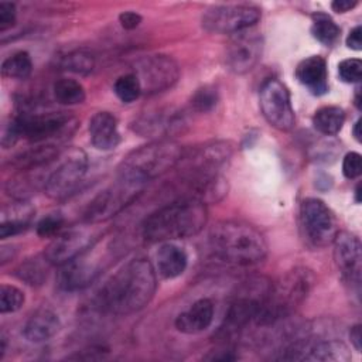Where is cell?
<instances>
[{"label": "cell", "mask_w": 362, "mask_h": 362, "mask_svg": "<svg viewBox=\"0 0 362 362\" xmlns=\"http://www.w3.org/2000/svg\"><path fill=\"white\" fill-rule=\"evenodd\" d=\"M54 92V98L58 103L61 105H66V106H72V105H79L85 100L86 93L83 86L75 81V79H69V78H62L58 79L54 83L52 88Z\"/></svg>", "instance_id": "29"}, {"label": "cell", "mask_w": 362, "mask_h": 362, "mask_svg": "<svg viewBox=\"0 0 362 362\" xmlns=\"http://www.w3.org/2000/svg\"><path fill=\"white\" fill-rule=\"evenodd\" d=\"M313 284L314 274L311 270L305 267L288 270L277 283H272L266 300L255 318V324L267 327L290 317L307 298Z\"/></svg>", "instance_id": "4"}, {"label": "cell", "mask_w": 362, "mask_h": 362, "mask_svg": "<svg viewBox=\"0 0 362 362\" xmlns=\"http://www.w3.org/2000/svg\"><path fill=\"white\" fill-rule=\"evenodd\" d=\"M182 157V147L173 140H156L129 153L119 165V175L146 184L175 165Z\"/></svg>", "instance_id": "5"}, {"label": "cell", "mask_w": 362, "mask_h": 362, "mask_svg": "<svg viewBox=\"0 0 362 362\" xmlns=\"http://www.w3.org/2000/svg\"><path fill=\"white\" fill-rule=\"evenodd\" d=\"M298 359L346 362L351 359L348 346L338 339H305L300 349Z\"/></svg>", "instance_id": "22"}, {"label": "cell", "mask_w": 362, "mask_h": 362, "mask_svg": "<svg viewBox=\"0 0 362 362\" xmlns=\"http://www.w3.org/2000/svg\"><path fill=\"white\" fill-rule=\"evenodd\" d=\"M355 201H356L358 204L361 202V184H358L356 188H355Z\"/></svg>", "instance_id": "47"}, {"label": "cell", "mask_w": 362, "mask_h": 362, "mask_svg": "<svg viewBox=\"0 0 362 362\" xmlns=\"http://www.w3.org/2000/svg\"><path fill=\"white\" fill-rule=\"evenodd\" d=\"M218 103V92L212 86H202L195 90L191 98V106L194 110L206 113L211 112Z\"/></svg>", "instance_id": "35"}, {"label": "cell", "mask_w": 362, "mask_h": 362, "mask_svg": "<svg viewBox=\"0 0 362 362\" xmlns=\"http://www.w3.org/2000/svg\"><path fill=\"white\" fill-rule=\"evenodd\" d=\"M208 242L218 259L238 266L259 263L267 255V243L260 230L240 221L215 223L209 230Z\"/></svg>", "instance_id": "3"}, {"label": "cell", "mask_w": 362, "mask_h": 362, "mask_svg": "<svg viewBox=\"0 0 362 362\" xmlns=\"http://www.w3.org/2000/svg\"><path fill=\"white\" fill-rule=\"evenodd\" d=\"M64 225V218L59 214H49L37 223V233L41 238H55Z\"/></svg>", "instance_id": "37"}, {"label": "cell", "mask_w": 362, "mask_h": 362, "mask_svg": "<svg viewBox=\"0 0 362 362\" xmlns=\"http://www.w3.org/2000/svg\"><path fill=\"white\" fill-rule=\"evenodd\" d=\"M296 78L315 96H321L328 90L327 62L320 55L303 59L296 68Z\"/></svg>", "instance_id": "20"}, {"label": "cell", "mask_w": 362, "mask_h": 362, "mask_svg": "<svg viewBox=\"0 0 362 362\" xmlns=\"http://www.w3.org/2000/svg\"><path fill=\"white\" fill-rule=\"evenodd\" d=\"M232 146L226 141H212L192 150L188 156L181 157L182 174L192 182L204 181L219 175L218 171L229 161Z\"/></svg>", "instance_id": "12"}, {"label": "cell", "mask_w": 362, "mask_h": 362, "mask_svg": "<svg viewBox=\"0 0 362 362\" xmlns=\"http://www.w3.org/2000/svg\"><path fill=\"white\" fill-rule=\"evenodd\" d=\"M300 225L304 238L314 247L332 243L338 232L334 214L318 198H305L300 204Z\"/></svg>", "instance_id": "13"}, {"label": "cell", "mask_w": 362, "mask_h": 362, "mask_svg": "<svg viewBox=\"0 0 362 362\" xmlns=\"http://www.w3.org/2000/svg\"><path fill=\"white\" fill-rule=\"evenodd\" d=\"M141 93L154 95L171 88L180 76L177 62L167 55H150L140 59L136 72Z\"/></svg>", "instance_id": "15"}, {"label": "cell", "mask_w": 362, "mask_h": 362, "mask_svg": "<svg viewBox=\"0 0 362 362\" xmlns=\"http://www.w3.org/2000/svg\"><path fill=\"white\" fill-rule=\"evenodd\" d=\"M260 110L264 119L281 132L294 127L296 116L291 107L290 93L279 79H267L260 88Z\"/></svg>", "instance_id": "14"}, {"label": "cell", "mask_w": 362, "mask_h": 362, "mask_svg": "<svg viewBox=\"0 0 362 362\" xmlns=\"http://www.w3.org/2000/svg\"><path fill=\"white\" fill-rule=\"evenodd\" d=\"M362 171V161H361V154L351 151L345 154L342 160V173L348 180H354L361 175Z\"/></svg>", "instance_id": "38"}, {"label": "cell", "mask_w": 362, "mask_h": 362, "mask_svg": "<svg viewBox=\"0 0 362 362\" xmlns=\"http://www.w3.org/2000/svg\"><path fill=\"white\" fill-rule=\"evenodd\" d=\"M332 243L334 260L344 281L359 288L362 269L359 239L349 232H337Z\"/></svg>", "instance_id": "18"}, {"label": "cell", "mask_w": 362, "mask_h": 362, "mask_svg": "<svg viewBox=\"0 0 362 362\" xmlns=\"http://www.w3.org/2000/svg\"><path fill=\"white\" fill-rule=\"evenodd\" d=\"M345 122V112L338 106H324L313 116V124L317 132L325 136L337 134Z\"/></svg>", "instance_id": "27"}, {"label": "cell", "mask_w": 362, "mask_h": 362, "mask_svg": "<svg viewBox=\"0 0 362 362\" xmlns=\"http://www.w3.org/2000/svg\"><path fill=\"white\" fill-rule=\"evenodd\" d=\"M214 321V304L209 298L197 300L188 310L175 318V328L182 334H199L209 328Z\"/></svg>", "instance_id": "21"}, {"label": "cell", "mask_w": 362, "mask_h": 362, "mask_svg": "<svg viewBox=\"0 0 362 362\" xmlns=\"http://www.w3.org/2000/svg\"><path fill=\"white\" fill-rule=\"evenodd\" d=\"M345 42H346L348 48L355 49V51H361V48H362V28H361V25H356L349 31Z\"/></svg>", "instance_id": "41"}, {"label": "cell", "mask_w": 362, "mask_h": 362, "mask_svg": "<svg viewBox=\"0 0 362 362\" xmlns=\"http://www.w3.org/2000/svg\"><path fill=\"white\" fill-rule=\"evenodd\" d=\"M88 170V157L81 148H69L64 154L59 153L57 167L52 168L44 180V192L51 199H64L71 195Z\"/></svg>", "instance_id": "10"}, {"label": "cell", "mask_w": 362, "mask_h": 362, "mask_svg": "<svg viewBox=\"0 0 362 362\" xmlns=\"http://www.w3.org/2000/svg\"><path fill=\"white\" fill-rule=\"evenodd\" d=\"M58 156H59V151L52 144L37 146L23 151L21 154L10 160V167L21 171L35 170L41 165H49L52 161L57 160Z\"/></svg>", "instance_id": "26"}, {"label": "cell", "mask_w": 362, "mask_h": 362, "mask_svg": "<svg viewBox=\"0 0 362 362\" xmlns=\"http://www.w3.org/2000/svg\"><path fill=\"white\" fill-rule=\"evenodd\" d=\"M113 90L123 103H132L140 96L141 86L134 74H124L116 79Z\"/></svg>", "instance_id": "33"}, {"label": "cell", "mask_w": 362, "mask_h": 362, "mask_svg": "<svg viewBox=\"0 0 362 362\" xmlns=\"http://www.w3.org/2000/svg\"><path fill=\"white\" fill-rule=\"evenodd\" d=\"M272 283L264 277H256L245 281L226 311L223 324L218 331L221 339H229L239 334L247 324L255 322V318L263 305Z\"/></svg>", "instance_id": "7"}, {"label": "cell", "mask_w": 362, "mask_h": 362, "mask_svg": "<svg viewBox=\"0 0 362 362\" xmlns=\"http://www.w3.org/2000/svg\"><path fill=\"white\" fill-rule=\"evenodd\" d=\"M24 304V293L17 288L16 286L3 284L0 288V311L3 314L6 313H14L20 310Z\"/></svg>", "instance_id": "34"}, {"label": "cell", "mask_w": 362, "mask_h": 362, "mask_svg": "<svg viewBox=\"0 0 362 362\" xmlns=\"http://www.w3.org/2000/svg\"><path fill=\"white\" fill-rule=\"evenodd\" d=\"M90 143L95 148L109 151L120 143L117 119L110 112H98L89 120Z\"/></svg>", "instance_id": "19"}, {"label": "cell", "mask_w": 362, "mask_h": 362, "mask_svg": "<svg viewBox=\"0 0 362 362\" xmlns=\"http://www.w3.org/2000/svg\"><path fill=\"white\" fill-rule=\"evenodd\" d=\"M99 238L86 228H72L54 238L47 246L44 256L51 264L62 266L79 256Z\"/></svg>", "instance_id": "17"}, {"label": "cell", "mask_w": 362, "mask_h": 362, "mask_svg": "<svg viewBox=\"0 0 362 362\" xmlns=\"http://www.w3.org/2000/svg\"><path fill=\"white\" fill-rule=\"evenodd\" d=\"M49 264L51 263L45 259V256L27 259L16 269L14 274L30 286H41L47 280Z\"/></svg>", "instance_id": "28"}, {"label": "cell", "mask_w": 362, "mask_h": 362, "mask_svg": "<svg viewBox=\"0 0 362 362\" xmlns=\"http://www.w3.org/2000/svg\"><path fill=\"white\" fill-rule=\"evenodd\" d=\"M206 221V204L185 197L153 212L143 223V238L150 243L185 239L199 233Z\"/></svg>", "instance_id": "2"}, {"label": "cell", "mask_w": 362, "mask_h": 362, "mask_svg": "<svg viewBox=\"0 0 362 362\" xmlns=\"http://www.w3.org/2000/svg\"><path fill=\"white\" fill-rule=\"evenodd\" d=\"M362 62L358 58H348L339 62L338 75L345 83H358L361 81Z\"/></svg>", "instance_id": "36"}, {"label": "cell", "mask_w": 362, "mask_h": 362, "mask_svg": "<svg viewBox=\"0 0 362 362\" xmlns=\"http://www.w3.org/2000/svg\"><path fill=\"white\" fill-rule=\"evenodd\" d=\"M76 120L64 112L48 113H18L4 130L1 144L4 148L11 147L20 137L34 143H41L51 137L66 136L74 132Z\"/></svg>", "instance_id": "6"}, {"label": "cell", "mask_w": 362, "mask_h": 362, "mask_svg": "<svg viewBox=\"0 0 362 362\" xmlns=\"http://www.w3.org/2000/svg\"><path fill=\"white\" fill-rule=\"evenodd\" d=\"M144 185L143 182L119 175L110 187L99 192L89 202L83 214V221L93 225L110 219L137 199Z\"/></svg>", "instance_id": "9"}, {"label": "cell", "mask_w": 362, "mask_h": 362, "mask_svg": "<svg viewBox=\"0 0 362 362\" xmlns=\"http://www.w3.org/2000/svg\"><path fill=\"white\" fill-rule=\"evenodd\" d=\"M263 51L262 37L250 28L236 33L225 49V65L233 74H246L259 62Z\"/></svg>", "instance_id": "16"}, {"label": "cell", "mask_w": 362, "mask_h": 362, "mask_svg": "<svg viewBox=\"0 0 362 362\" xmlns=\"http://www.w3.org/2000/svg\"><path fill=\"white\" fill-rule=\"evenodd\" d=\"M260 18V8L247 4H219L202 14V27L208 33L236 34L253 27Z\"/></svg>", "instance_id": "11"}, {"label": "cell", "mask_w": 362, "mask_h": 362, "mask_svg": "<svg viewBox=\"0 0 362 362\" xmlns=\"http://www.w3.org/2000/svg\"><path fill=\"white\" fill-rule=\"evenodd\" d=\"M33 215V206L24 202L23 199H18L10 206H4L1 212L0 238L6 239L8 236H14L24 232L30 226Z\"/></svg>", "instance_id": "24"}, {"label": "cell", "mask_w": 362, "mask_h": 362, "mask_svg": "<svg viewBox=\"0 0 362 362\" xmlns=\"http://www.w3.org/2000/svg\"><path fill=\"white\" fill-rule=\"evenodd\" d=\"M352 134L355 137L356 141L361 143V119H358L355 123H354V129H352Z\"/></svg>", "instance_id": "45"}, {"label": "cell", "mask_w": 362, "mask_h": 362, "mask_svg": "<svg viewBox=\"0 0 362 362\" xmlns=\"http://www.w3.org/2000/svg\"><path fill=\"white\" fill-rule=\"evenodd\" d=\"M100 238L79 256L61 266L57 277L59 288L65 291L82 290L93 283L103 269L109 266L116 249H110V245L100 247Z\"/></svg>", "instance_id": "8"}, {"label": "cell", "mask_w": 362, "mask_h": 362, "mask_svg": "<svg viewBox=\"0 0 362 362\" xmlns=\"http://www.w3.org/2000/svg\"><path fill=\"white\" fill-rule=\"evenodd\" d=\"M61 66L74 74L88 75L95 66V58L88 51L76 49L61 58Z\"/></svg>", "instance_id": "32"}, {"label": "cell", "mask_w": 362, "mask_h": 362, "mask_svg": "<svg viewBox=\"0 0 362 362\" xmlns=\"http://www.w3.org/2000/svg\"><path fill=\"white\" fill-rule=\"evenodd\" d=\"M61 328L59 317L51 308H38L25 322L23 334L27 341L40 344L51 339Z\"/></svg>", "instance_id": "23"}, {"label": "cell", "mask_w": 362, "mask_h": 362, "mask_svg": "<svg viewBox=\"0 0 362 362\" xmlns=\"http://www.w3.org/2000/svg\"><path fill=\"white\" fill-rule=\"evenodd\" d=\"M356 4H358V1H355V0H335L331 3V8L337 13H346V11L352 10Z\"/></svg>", "instance_id": "42"}, {"label": "cell", "mask_w": 362, "mask_h": 362, "mask_svg": "<svg viewBox=\"0 0 362 362\" xmlns=\"http://www.w3.org/2000/svg\"><path fill=\"white\" fill-rule=\"evenodd\" d=\"M222 354L219 355H208L205 356V359H211V361H233L238 358V355L232 354V351H221Z\"/></svg>", "instance_id": "44"}, {"label": "cell", "mask_w": 362, "mask_h": 362, "mask_svg": "<svg viewBox=\"0 0 362 362\" xmlns=\"http://www.w3.org/2000/svg\"><path fill=\"white\" fill-rule=\"evenodd\" d=\"M16 4L10 1H1L0 3V31L8 30L16 23Z\"/></svg>", "instance_id": "39"}, {"label": "cell", "mask_w": 362, "mask_h": 362, "mask_svg": "<svg viewBox=\"0 0 362 362\" xmlns=\"http://www.w3.org/2000/svg\"><path fill=\"white\" fill-rule=\"evenodd\" d=\"M349 338H351V342H352V345H354V348L358 351V352H361V348H362V335H361V325L359 324H356V325H354L352 328H351V331H349Z\"/></svg>", "instance_id": "43"}, {"label": "cell", "mask_w": 362, "mask_h": 362, "mask_svg": "<svg viewBox=\"0 0 362 362\" xmlns=\"http://www.w3.org/2000/svg\"><path fill=\"white\" fill-rule=\"evenodd\" d=\"M359 95H361V89L356 88V92H355V105H356L358 109H361V98H359Z\"/></svg>", "instance_id": "46"}, {"label": "cell", "mask_w": 362, "mask_h": 362, "mask_svg": "<svg viewBox=\"0 0 362 362\" xmlns=\"http://www.w3.org/2000/svg\"><path fill=\"white\" fill-rule=\"evenodd\" d=\"M157 272L164 279H175L182 274L188 264L187 253L174 243H164L156 253Z\"/></svg>", "instance_id": "25"}, {"label": "cell", "mask_w": 362, "mask_h": 362, "mask_svg": "<svg viewBox=\"0 0 362 362\" xmlns=\"http://www.w3.org/2000/svg\"><path fill=\"white\" fill-rule=\"evenodd\" d=\"M156 288L157 279L151 262L137 257L105 281L96 296V305L107 314L129 315L143 310L154 297Z\"/></svg>", "instance_id": "1"}, {"label": "cell", "mask_w": 362, "mask_h": 362, "mask_svg": "<svg viewBox=\"0 0 362 362\" xmlns=\"http://www.w3.org/2000/svg\"><path fill=\"white\" fill-rule=\"evenodd\" d=\"M311 34L321 44L332 45L339 35V27L328 14L317 13L313 16Z\"/></svg>", "instance_id": "30"}, {"label": "cell", "mask_w": 362, "mask_h": 362, "mask_svg": "<svg viewBox=\"0 0 362 362\" xmlns=\"http://www.w3.org/2000/svg\"><path fill=\"white\" fill-rule=\"evenodd\" d=\"M119 23L124 30H134L141 23V16L136 11H123L119 14Z\"/></svg>", "instance_id": "40"}, {"label": "cell", "mask_w": 362, "mask_h": 362, "mask_svg": "<svg viewBox=\"0 0 362 362\" xmlns=\"http://www.w3.org/2000/svg\"><path fill=\"white\" fill-rule=\"evenodd\" d=\"M33 71V62L31 57L25 51H18L4 59L1 65V74L6 78H14V79H25L30 76Z\"/></svg>", "instance_id": "31"}]
</instances>
